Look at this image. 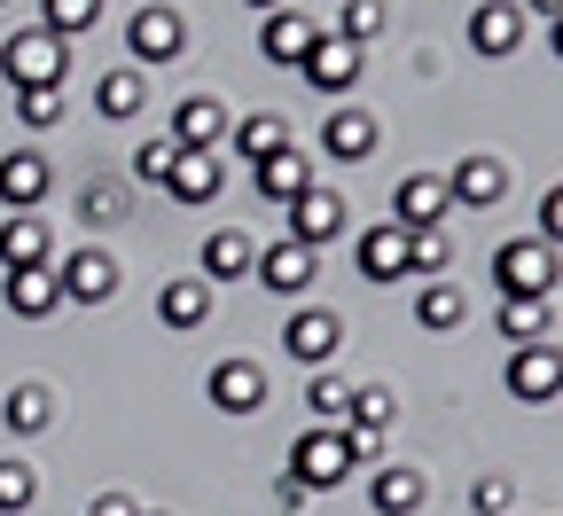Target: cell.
<instances>
[{"label": "cell", "mask_w": 563, "mask_h": 516, "mask_svg": "<svg viewBox=\"0 0 563 516\" xmlns=\"http://www.w3.org/2000/svg\"><path fill=\"white\" fill-rule=\"evenodd\" d=\"M63 63H70V47H63L47 24L0 40V79H9L16 95H55V87H63Z\"/></svg>", "instance_id": "1"}, {"label": "cell", "mask_w": 563, "mask_h": 516, "mask_svg": "<svg viewBox=\"0 0 563 516\" xmlns=\"http://www.w3.org/2000/svg\"><path fill=\"white\" fill-rule=\"evenodd\" d=\"M493 282H501V298H548L555 289V243L540 235H517L493 251Z\"/></svg>", "instance_id": "2"}, {"label": "cell", "mask_w": 563, "mask_h": 516, "mask_svg": "<svg viewBox=\"0 0 563 516\" xmlns=\"http://www.w3.org/2000/svg\"><path fill=\"white\" fill-rule=\"evenodd\" d=\"M290 477H298L306 493H336V485L352 477V454H344V438H336V430H306L298 447H290Z\"/></svg>", "instance_id": "3"}, {"label": "cell", "mask_w": 563, "mask_h": 516, "mask_svg": "<svg viewBox=\"0 0 563 516\" xmlns=\"http://www.w3.org/2000/svg\"><path fill=\"white\" fill-rule=\"evenodd\" d=\"M55 289H63V306H102L110 289H118V266H110V251H95V243H79L63 266H55Z\"/></svg>", "instance_id": "4"}, {"label": "cell", "mask_w": 563, "mask_h": 516, "mask_svg": "<svg viewBox=\"0 0 563 516\" xmlns=\"http://www.w3.org/2000/svg\"><path fill=\"white\" fill-rule=\"evenodd\" d=\"M344 219H352V211H344V196H336V188H306V196L290 204V228H282V235H298L306 251H321V243H336V235H344Z\"/></svg>", "instance_id": "5"}, {"label": "cell", "mask_w": 563, "mask_h": 516, "mask_svg": "<svg viewBox=\"0 0 563 516\" xmlns=\"http://www.w3.org/2000/svg\"><path fill=\"white\" fill-rule=\"evenodd\" d=\"M446 173H407L399 188H391V228H439L446 219Z\"/></svg>", "instance_id": "6"}, {"label": "cell", "mask_w": 563, "mask_h": 516, "mask_svg": "<svg viewBox=\"0 0 563 516\" xmlns=\"http://www.w3.org/2000/svg\"><path fill=\"white\" fill-rule=\"evenodd\" d=\"M47 188H55V165L40 150H9V157H0V204H9V211H40Z\"/></svg>", "instance_id": "7"}, {"label": "cell", "mask_w": 563, "mask_h": 516, "mask_svg": "<svg viewBox=\"0 0 563 516\" xmlns=\"http://www.w3.org/2000/svg\"><path fill=\"white\" fill-rule=\"evenodd\" d=\"M203 392H211V407H220V415H258V407H266V367H258V360H220Z\"/></svg>", "instance_id": "8"}, {"label": "cell", "mask_w": 563, "mask_h": 516, "mask_svg": "<svg viewBox=\"0 0 563 516\" xmlns=\"http://www.w3.org/2000/svg\"><path fill=\"white\" fill-rule=\"evenodd\" d=\"M251 274H258L266 289H282V298H298V289H313V251H306L298 235H274V243L251 259Z\"/></svg>", "instance_id": "9"}, {"label": "cell", "mask_w": 563, "mask_h": 516, "mask_svg": "<svg viewBox=\"0 0 563 516\" xmlns=\"http://www.w3.org/2000/svg\"><path fill=\"white\" fill-rule=\"evenodd\" d=\"M344 344V321L336 314H321V306H298L290 314V329H282V352L290 360H306V367H329V352Z\"/></svg>", "instance_id": "10"}, {"label": "cell", "mask_w": 563, "mask_h": 516, "mask_svg": "<svg viewBox=\"0 0 563 516\" xmlns=\"http://www.w3.org/2000/svg\"><path fill=\"white\" fill-rule=\"evenodd\" d=\"M509 392L532 399V407L555 399V392H563V352H555V344H517V352H509Z\"/></svg>", "instance_id": "11"}, {"label": "cell", "mask_w": 563, "mask_h": 516, "mask_svg": "<svg viewBox=\"0 0 563 516\" xmlns=\"http://www.w3.org/2000/svg\"><path fill=\"white\" fill-rule=\"evenodd\" d=\"M228 133H235V118H228L220 95H188V102L173 110V141H180V150H220Z\"/></svg>", "instance_id": "12"}, {"label": "cell", "mask_w": 563, "mask_h": 516, "mask_svg": "<svg viewBox=\"0 0 563 516\" xmlns=\"http://www.w3.org/2000/svg\"><path fill=\"white\" fill-rule=\"evenodd\" d=\"M361 63H368V55H361V47H352V40H336V32H321V40H313V55H306L298 70H306V79H313L321 95H352V79H361Z\"/></svg>", "instance_id": "13"}, {"label": "cell", "mask_w": 563, "mask_h": 516, "mask_svg": "<svg viewBox=\"0 0 563 516\" xmlns=\"http://www.w3.org/2000/svg\"><path fill=\"white\" fill-rule=\"evenodd\" d=\"M368 150H376V118L352 110V102H336L329 125H321V157H329V165H361Z\"/></svg>", "instance_id": "14"}, {"label": "cell", "mask_w": 563, "mask_h": 516, "mask_svg": "<svg viewBox=\"0 0 563 516\" xmlns=\"http://www.w3.org/2000/svg\"><path fill=\"white\" fill-rule=\"evenodd\" d=\"M517 40H525V9H517V0H485V9L470 17V47H477L485 63L517 55Z\"/></svg>", "instance_id": "15"}, {"label": "cell", "mask_w": 563, "mask_h": 516, "mask_svg": "<svg viewBox=\"0 0 563 516\" xmlns=\"http://www.w3.org/2000/svg\"><path fill=\"white\" fill-rule=\"evenodd\" d=\"M188 40H180V17L173 9H141L133 24H125V55L133 63H173Z\"/></svg>", "instance_id": "16"}, {"label": "cell", "mask_w": 563, "mask_h": 516, "mask_svg": "<svg viewBox=\"0 0 563 516\" xmlns=\"http://www.w3.org/2000/svg\"><path fill=\"white\" fill-rule=\"evenodd\" d=\"M313 40H321V24H306L298 9H274V17L258 24V55H266V63H290V70L313 55Z\"/></svg>", "instance_id": "17"}, {"label": "cell", "mask_w": 563, "mask_h": 516, "mask_svg": "<svg viewBox=\"0 0 563 516\" xmlns=\"http://www.w3.org/2000/svg\"><path fill=\"white\" fill-rule=\"evenodd\" d=\"M220 188H228L220 150H180V165H173V180H165V196H173V204H211Z\"/></svg>", "instance_id": "18"}, {"label": "cell", "mask_w": 563, "mask_h": 516, "mask_svg": "<svg viewBox=\"0 0 563 516\" xmlns=\"http://www.w3.org/2000/svg\"><path fill=\"white\" fill-rule=\"evenodd\" d=\"M446 196H454V204H470V211L501 204V196H509V165H501V157H462V165L446 173Z\"/></svg>", "instance_id": "19"}, {"label": "cell", "mask_w": 563, "mask_h": 516, "mask_svg": "<svg viewBox=\"0 0 563 516\" xmlns=\"http://www.w3.org/2000/svg\"><path fill=\"white\" fill-rule=\"evenodd\" d=\"M0 306H9L16 321H47V314L63 306L55 266H24V274H9V282H0Z\"/></svg>", "instance_id": "20"}, {"label": "cell", "mask_w": 563, "mask_h": 516, "mask_svg": "<svg viewBox=\"0 0 563 516\" xmlns=\"http://www.w3.org/2000/svg\"><path fill=\"white\" fill-rule=\"evenodd\" d=\"M55 259V235L40 228V211H9V228H0V266L24 274V266H47Z\"/></svg>", "instance_id": "21"}, {"label": "cell", "mask_w": 563, "mask_h": 516, "mask_svg": "<svg viewBox=\"0 0 563 516\" xmlns=\"http://www.w3.org/2000/svg\"><path fill=\"white\" fill-rule=\"evenodd\" d=\"M251 188L266 196V204H282V211H290L306 188H313V165L298 157V150H282V157H266V165H251Z\"/></svg>", "instance_id": "22"}, {"label": "cell", "mask_w": 563, "mask_h": 516, "mask_svg": "<svg viewBox=\"0 0 563 516\" xmlns=\"http://www.w3.org/2000/svg\"><path fill=\"white\" fill-rule=\"evenodd\" d=\"M157 314H165V329H196V321H211V282H203V274L165 282V289H157Z\"/></svg>", "instance_id": "23"}, {"label": "cell", "mask_w": 563, "mask_h": 516, "mask_svg": "<svg viewBox=\"0 0 563 516\" xmlns=\"http://www.w3.org/2000/svg\"><path fill=\"white\" fill-rule=\"evenodd\" d=\"M251 259H258V251H251L235 228L203 235V282H211V289H220V282H243V274H251Z\"/></svg>", "instance_id": "24"}, {"label": "cell", "mask_w": 563, "mask_h": 516, "mask_svg": "<svg viewBox=\"0 0 563 516\" xmlns=\"http://www.w3.org/2000/svg\"><path fill=\"white\" fill-rule=\"evenodd\" d=\"M361 274L368 282H399L407 274V228H368L361 235Z\"/></svg>", "instance_id": "25"}, {"label": "cell", "mask_w": 563, "mask_h": 516, "mask_svg": "<svg viewBox=\"0 0 563 516\" xmlns=\"http://www.w3.org/2000/svg\"><path fill=\"white\" fill-rule=\"evenodd\" d=\"M235 150H243L251 165L282 157V150H290V118H282V110H258V118H243V125H235Z\"/></svg>", "instance_id": "26"}, {"label": "cell", "mask_w": 563, "mask_h": 516, "mask_svg": "<svg viewBox=\"0 0 563 516\" xmlns=\"http://www.w3.org/2000/svg\"><path fill=\"white\" fill-rule=\"evenodd\" d=\"M368 501H376V516H415V508H422V477L391 462V470L368 477Z\"/></svg>", "instance_id": "27"}, {"label": "cell", "mask_w": 563, "mask_h": 516, "mask_svg": "<svg viewBox=\"0 0 563 516\" xmlns=\"http://www.w3.org/2000/svg\"><path fill=\"white\" fill-rule=\"evenodd\" d=\"M415 321H422V329H462V321H470V298H462L454 282H431V289L415 298Z\"/></svg>", "instance_id": "28"}, {"label": "cell", "mask_w": 563, "mask_h": 516, "mask_svg": "<svg viewBox=\"0 0 563 516\" xmlns=\"http://www.w3.org/2000/svg\"><path fill=\"white\" fill-rule=\"evenodd\" d=\"M306 407L321 415V430H344V415H352V384H344V376H329V367H313Z\"/></svg>", "instance_id": "29"}, {"label": "cell", "mask_w": 563, "mask_h": 516, "mask_svg": "<svg viewBox=\"0 0 563 516\" xmlns=\"http://www.w3.org/2000/svg\"><path fill=\"white\" fill-rule=\"evenodd\" d=\"M501 337L509 344H548V298H501Z\"/></svg>", "instance_id": "30"}, {"label": "cell", "mask_w": 563, "mask_h": 516, "mask_svg": "<svg viewBox=\"0 0 563 516\" xmlns=\"http://www.w3.org/2000/svg\"><path fill=\"white\" fill-rule=\"evenodd\" d=\"M141 102H150V87H141V70H110V79L95 87V110H102V118H133Z\"/></svg>", "instance_id": "31"}, {"label": "cell", "mask_w": 563, "mask_h": 516, "mask_svg": "<svg viewBox=\"0 0 563 516\" xmlns=\"http://www.w3.org/2000/svg\"><path fill=\"white\" fill-rule=\"evenodd\" d=\"M0 422H9L16 438H32V430H47V392H40V384H16L9 399H0Z\"/></svg>", "instance_id": "32"}, {"label": "cell", "mask_w": 563, "mask_h": 516, "mask_svg": "<svg viewBox=\"0 0 563 516\" xmlns=\"http://www.w3.org/2000/svg\"><path fill=\"white\" fill-rule=\"evenodd\" d=\"M446 259H454L446 228H407V274H446Z\"/></svg>", "instance_id": "33"}, {"label": "cell", "mask_w": 563, "mask_h": 516, "mask_svg": "<svg viewBox=\"0 0 563 516\" xmlns=\"http://www.w3.org/2000/svg\"><path fill=\"white\" fill-rule=\"evenodd\" d=\"M173 165H180V141L173 133H150V141H141V150H133V180H173Z\"/></svg>", "instance_id": "34"}, {"label": "cell", "mask_w": 563, "mask_h": 516, "mask_svg": "<svg viewBox=\"0 0 563 516\" xmlns=\"http://www.w3.org/2000/svg\"><path fill=\"white\" fill-rule=\"evenodd\" d=\"M40 501V470L32 462H0V516H24Z\"/></svg>", "instance_id": "35"}, {"label": "cell", "mask_w": 563, "mask_h": 516, "mask_svg": "<svg viewBox=\"0 0 563 516\" xmlns=\"http://www.w3.org/2000/svg\"><path fill=\"white\" fill-rule=\"evenodd\" d=\"M95 17H102V0H47V32L55 40H79V32H95Z\"/></svg>", "instance_id": "36"}, {"label": "cell", "mask_w": 563, "mask_h": 516, "mask_svg": "<svg viewBox=\"0 0 563 516\" xmlns=\"http://www.w3.org/2000/svg\"><path fill=\"white\" fill-rule=\"evenodd\" d=\"M391 415H399V399H391L384 384H368V392H352V415H344V422H352V430H376V438H384V430H391Z\"/></svg>", "instance_id": "37"}, {"label": "cell", "mask_w": 563, "mask_h": 516, "mask_svg": "<svg viewBox=\"0 0 563 516\" xmlns=\"http://www.w3.org/2000/svg\"><path fill=\"white\" fill-rule=\"evenodd\" d=\"M118 211H125V188H118V180H87V188H79V219H95V228H110Z\"/></svg>", "instance_id": "38"}, {"label": "cell", "mask_w": 563, "mask_h": 516, "mask_svg": "<svg viewBox=\"0 0 563 516\" xmlns=\"http://www.w3.org/2000/svg\"><path fill=\"white\" fill-rule=\"evenodd\" d=\"M384 32V0H344V24H336V40H352V47H361V40H376Z\"/></svg>", "instance_id": "39"}, {"label": "cell", "mask_w": 563, "mask_h": 516, "mask_svg": "<svg viewBox=\"0 0 563 516\" xmlns=\"http://www.w3.org/2000/svg\"><path fill=\"white\" fill-rule=\"evenodd\" d=\"M470 501H477L485 516H509V501H517V493H509V477H477V493H470Z\"/></svg>", "instance_id": "40"}, {"label": "cell", "mask_w": 563, "mask_h": 516, "mask_svg": "<svg viewBox=\"0 0 563 516\" xmlns=\"http://www.w3.org/2000/svg\"><path fill=\"white\" fill-rule=\"evenodd\" d=\"M16 118H24V125H55L63 102H55V95H16Z\"/></svg>", "instance_id": "41"}, {"label": "cell", "mask_w": 563, "mask_h": 516, "mask_svg": "<svg viewBox=\"0 0 563 516\" xmlns=\"http://www.w3.org/2000/svg\"><path fill=\"white\" fill-rule=\"evenodd\" d=\"M540 243L563 251V188H548V204H540Z\"/></svg>", "instance_id": "42"}, {"label": "cell", "mask_w": 563, "mask_h": 516, "mask_svg": "<svg viewBox=\"0 0 563 516\" xmlns=\"http://www.w3.org/2000/svg\"><path fill=\"white\" fill-rule=\"evenodd\" d=\"M306 501H313V493H306V485H298V477H282V485H274V508H282V516H298V508H306Z\"/></svg>", "instance_id": "43"}, {"label": "cell", "mask_w": 563, "mask_h": 516, "mask_svg": "<svg viewBox=\"0 0 563 516\" xmlns=\"http://www.w3.org/2000/svg\"><path fill=\"white\" fill-rule=\"evenodd\" d=\"M87 516H141V508H133V501H125V493H102V501H95V508H87Z\"/></svg>", "instance_id": "44"}, {"label": "cell", "mask_w": 563, "mask_h": 516, "mask_svg": "<svg viewBox=\"0 0 563 516\" xmlns=\"http://www.w3.org/2000/svg\"><path fill=\"white\" fill-rule=\"evenodd\" d=\"M525 9H532V17H548V24H555V17H563V0H525Z\"/></svg>", "instance_id": "45"}, {"label": "cell", "mask_w": 563, "mask_h": 516, "mask_svg": "<svg viewBox=\"0 0 563 516\" xmlns=\"http://www.w3.org/2000/svg\"><path fill=\"white\" fill-rule=\"evenodd\" d=\"M548 47H555V55H563V17H555V24H548Z\"/></svg>", "instance_id": "46"}, {"label": "cell", "mask_w": 563, "mask_h": 516, "mask_svg": "<svg viewBox=\"0 0 563 516\" xmlns=\"http://www.w3.org/2000/svg\"><path fill=\"white\" fill-rule=\"evenodd\" d=\"M251 9H258V17H274V9H290V0H251Z\"/></svg>", "instance_id": "47"}]
</instances>
